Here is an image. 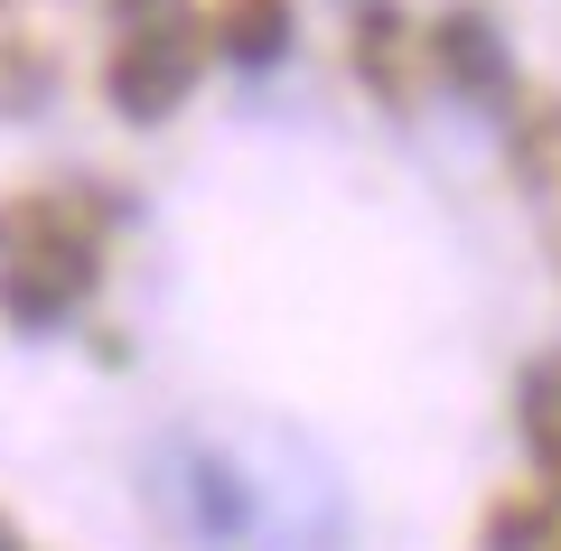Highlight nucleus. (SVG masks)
<instances>
[{
    "instance_id": "1",
    "label": "nucleus",
    "mask_w": 561,
    "mask_h": 551,
    "mask_svg": "<svg viewBox=\"0 0 561 551\" xmlns=\"http://www.w3.org/2000/svg\"><path fill=\"white\" fill-rule=\"evenodd\" d=\"M150 495L197 551H337L346 532L328 468L280 431H179Z\"/></svg>"
},
{
    "instance_id": "2",
    "label": "nucleus",
    "mask_w": 561,
    "mask_h": 551,
    "mask_svg": "<svg viewBox=\"0 0 561 551\" xmlns=\"http://www.w3.org/2000/svg\"><path fill=\"white\" fill-rule=\"evenodd\" d=\"M122 206L84 177H38L20 197H0V318L20 336H47L103 290L113 272Z\"/></svg>"
},
{
    "instance_id": "3",
    "label": "nucleus",
    "mask_w": 561,
    "mask_h": 551,
    "mask_svg": "<svg viewBox=\"0 0 561 551\" xmlns=\"http://www.w3.org/2000/svg\"><path fill=\"white\" fill-rule=\"evenodd\" d=\"M206 76V28L197 0H169V10H131L113 20V57H103V94L122 122H169Z\"/></svg>"
},
{
    "instance_id": "4",
    "label": "nucleus",
    "mask_w": 561,
    "mask_h": 551,
    "mask_svg": "<svg viewBox=\"0 0 561 551\" xmlns=\"http://www.w3.org/2000/svg\"><path fill=\"white\" fill-rule=\"evenodd\" d=\"M421 76H440L449 94L468 103H496V113H515V57H505L496 20H486L478 0H459V10H440V20L421 28Z\"/></svg>"
},
{
    "instance_id": "5",
    "label": "nucleus",
    "mask_w": 561,
    "mask_h": 551,
    "mask_svg": "<svg viewBox=\"0 0 561 551\" xmlns=\"http://www.w3.org/2000/svg\"><path fill=\"white\" fill-rule=\"evenodd\" d=\"M66 84V20L57 0H0V122L47 113Z\"/></svg>"
},
{
    "instance_id": "6",
    "label": "nucleus",
    "mask_w": 561,
    "mask_h": 551,
    "mask_svg": "<svg viewBox=\"0 0 561 551\" xmlns=\"http://www.w3.org/2000/svg\"><path fill=\"white\" fill-rule=\"evenodd\" d=\"M505 122H515V131H505V159H515V197H524V216H534L542 253L561 262V94L515 103Z\"/></svg>"
},
{
    "instance_id": "7",
    "label": "nucleus",
    "mask_w": 561,
    "mask_h": 551,
    "mask_svg": "<svg viewBox=\"0 0 561 551\" xmlns=\"http://www.w3.org/2000/svg\"><path fill=\"white\" fill-rule=\"evenodd\" d=\"M515 431H524V458H534L542 514H561V346L524 365V383H515Z\"/></svg>"
},
{
    "instance_id": "8",
    "label": "nucleus",
    "mask_w": 561,
    "mask_h": 551,
    "mask_svg": "<svg viewBox=\"0 0 561 551\" xmlns=\"http://www.w3.org/2000/svg\"><path fill=\"white\" fill-rule=\"evenodd\" d=\"M356 76L375 84L383 103H412L421 94V28L402 20L393 0H365V10H356Z\"/></svg>"
},
{
    "instance_id": "9",
    "label": "nucleus",
    "mask_w": 561,
    "mask_h": 551,
    "mask_svg": "<svg viewBox=\"0 0 561 551\" xmlns=\"http://www.w3.org/2000/svg\"><path fill=\"white\" fill-rule=\"evenodd\" d=\"M197 28H206V57H225V66H272L280 47H290V0H206Z\"/></svg>"
},
{
    "instance_id": "10",
    "label": "nucleus",
    "mask_w": 561,
    "mask_h": 551,
    "mask_svg": "<svg viewBox=\"0 0 561 551\" xmlns=\"http://www.w3.org/2000/svg\"><path fill=\"white\" fill-rule=\"evenodd\" d=\"M103 10H113V20H131V10H169V0H103Z\"/></svg>"
},
{
    "instance_id": "11",
    "label": "nucleus",
    "mask_w": 561,
    "mask_h": 551,
    "mask_svg": "<svg viewBox=\"0 0 561 551\" xmlns=\"http://www.w3.org/2000/svg\"><path fill=\"white\" fill-rule=\"evenodd\" d=\"M0 551H28V542H20V532H10V524H0Z\"/></svg>"
},
{
    "instance_id": "12",
    "label": "nucleus",
    "mask_w": 561,
    "mask_h": 551,
    "mask_svg": "<svg viewBox=\"0 0 561 551\" xmlns=\"http://www.w3.org/2000/svg\"><path fill=\"white\" fill-rule=\"evenodd\" d=\"M524 551H561V542H542V532H534V542H524Z\"/></svg>"
}]
</instances>
